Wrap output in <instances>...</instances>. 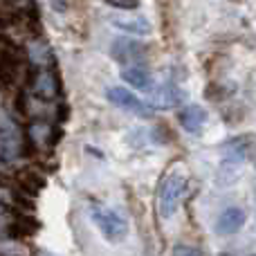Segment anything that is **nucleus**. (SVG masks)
Segmentation results:
<instances>
[{"instance_id": "1", "label": "nucleus", "mask_w": 256, "mask_h": 256, "mask_svg": "<svg viewBox=\"0 0 256 256\" xmlns=\"http://www.w3.org/2000/svg\"><path fill=\"white\" fill-rule=\"evenodd\" d=\"M184 194H186V176L182 171H168L160 182V191H158L160 216L171 218L180 207Z\"/></svg>"}, {"instance_id": "2", "label": "nucleus", "mask_w": 256, "mask_h": 256, "mask_svg": "<svg viewBox=\"0 0 256 256\" xmlns=\"http://www.w3.org/2000/svg\"><path fill=\"white\" fill-rule=\"evenodd\" d=\"M90 216H92L94 225L99 227V232L106 236V240H110V243H120V240L126 238L128 222H126V218L120 216L117 212L104 207V204H92Z\"/></svg>"}, {"instance_id": "3", "label": "nucleus", "mask_w": 256, "mask_h": 256, "mask_svg": "<svg viewBox=\"0 0 256 256\" xmlns=\"http://www.w3.org/2000/svg\"><path fill=\"white\" fill-rule=\"evenodd\" d=\"M32 94L38 99H43V102H48V99H56L58 94H61V81H58L56 72L52 70V68H48V63H43V66H34L32 68Z\"/></svg>"}, {"instance_id": "4", "label": "nucleus", "mask_w": 256, "mask_h": 256, "mask_svg": "<svg viewBox=\"0 0 256 256\" xmlns=\"http://www.w3.org/2000/svg\"><path fill=\"white\" fill-rule=\"evenodd\" d=\"M106 97H108V102H110L112 106H117V108L130 110V112H135V115H140V117H148L150 115V108L146 106L140 97H135V94H132L130 90H126V88L112 86V88L106 90Z\"/></svg>"}, {"instance_id": "5", "label": "nucleus", "mask_w": 256, "mask_h": 256, "mask_svg": "<svg viewBox=\"0 0 256 256\" xmlns=\"http://www.w3.org/2000/svg\"><path fill=\"white\" fill-rule=\"evenodd\" d=\"M245 212L240 207H227L225 212L218 216V220H216V232L220 236H232V234H236V232H240L243 230V225H245Z\"/></svg>"}, {"instance_id": "6", "label": "nucleus", "mask_w": 256, "mask_h": 256, "mask_svg": "<svg viewBox=\"0 0 256 256\" xmlns=\"http://www.w3.org/2000/svg\"><path fill=\"white\" fill-rule=\"evenodd\" d=\"M146 50L142 48V43H137V40H115L112 43V58H115L117 63H122V66H126L128 61H142V56H144Z\"/></svg>"}, {"instance_id": "7", "label": "nucleus", "mask_w": 256, "mask_h": 256, "mask_svg": "<svg viewBox=\"0 0 256 256\" xmlns=\"http://www.w3.org/2000/svg\"><path fill=\"white\" fill-rule=\"evenodd\" d=\"M178 120H180V124H182V128H184L186 132L200 135L202 126L207 124V112H204V108H200V106H186V108H182L180 110Z\"/></svg>"}, {"instance_id": "8", "label": "nucleus", "mask_w": 256, "mask_h": 256, "mask_svg": "<svg viewBox=\"0 0 256 256\" xmlns=\"http://www.w3.org/2000/svg\"><path fill=\"white\" fill-rule=\"evenodd\" d=\"M122 79H124L128 86L137 88V90H148L150 84H153L148 68L142 66V63H137V61L132 63V66H124V70H122Z\"/></svg>"}, {"instance_id": "9", "label": "nucleus", "mask_w": 256, "mask_h": 256, "mask_svg": "<svg viewBox=\"0 0 256 256\" xmlns=\"http://www.w3.org/2000/svg\"><path fill=\"white\" fill-rule=\"evenodd\" d=\"M9 236L12 238H27V236H34L38 232V220L30 218L27 214H16L14 220L9 222Z\"/></svg>"}, {"instance_id": "10", "label": "nucleus", "mask_w": 256, "mask_h": 256, "mask_svg": "<svg viewBox=\"0 0 256 256\" xmlns=\"http://www.w3.org/2000/svg\"><path fill=\"white\" fill-rule=\"evenodd\" d=\"M180 90L176 88L173 84H164L155 90L153 94V106L155 108H173L180 104Z\"/></svg>"}, {"instance_id": "11", "label": "nucleus", "mask_w": 256, "mask_h": 256, "mask_svg": "<svg viewBox=\"0 0 256 256\" xmlns=\"http://www.w3.org/2000/svg\"><path fill=\"white\" fill-rule=\"evenodd\" d=\"M112 25L117 27V30H124V32H130V34H137V36H146L150 34V25L146 18H132V20H124V18H117V20H112Z\"/></svg>"}, {"instance_id": "12", "label": "nucleus", "mask_w": 256, "mask_h": 256, "mask_svg": "<svg viewBox=\"0 0 256 256\" xmlns=\"http://www.w3.org/2000/svg\"><path fill=\"white\" fill-rule=\"evenodd\" d=\"M16 180H18V186H20L22 191H27V194H38L45 184L43 178L36 176L34 171H20L16 176Z\"/></svg>"}, {"instance_id": "13", "label": "nucleus", "mask_w": 256, "mask_h": 256, "mask_svg": "<svg viewBox=\"0 0 256 256\" xmlns=\"http://www.w3.org/2000/svg\"><path fill=\"white\" fill-rule=\"evenodd\" d=\"M106 4H110L112 9H122V12H132L140 7V0H104Z\"/></svg>"}, {"instance_id": "14", "label": "nucleus", "mask_w": 256, "mask_h": 256, "mask_svg": "<svg viewBox=\"0 0 256 256\" xmlns=\"http://www.w3.org/2000/svg\"><path fill=\"white\" fill-rule=\"evenodd\" d=\"M173 254H200L196 248H173Z\"/></svg>"}, {"instance_id": "15", "label": "nucleus", "mask_w": 256, "mask_h": 256, "mask_svg": "<svg viewBox=\"0 0 256 256\" xmlns=\"http://www.w3.org/2000/svg\"><path fill=\"white\" fill-rule=\"evenodd\" d=\"M54 9H56V12H66V7H68V4L66 2H63V0H54Z\"/></svg>"}, {"instance_id": "16", "label": "nucleus", "mask_w": 256, "mask_h": 256, "mask_svg": "<svg viewBox=\"0 0 256 256\" xmlns=\"http://www.w3.org/2000/svg\"><path fill=\"white\" fill-rule=\"evenodd\" d=\"M7 25H9V18L4 16L2 12H0V27H7Z\"/></svg>"}]
</instances>
